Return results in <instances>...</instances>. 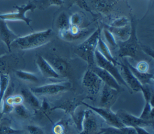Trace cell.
I'll list each match as a JSON object with an SVG mask.
<instances>
[{
	"mask_svg": "<svg viewBox=\"0 0 154 134\" xmlns=\"http://www.w3.org/2000/svg\"><path fill=\"white\" fill-rule=\"evenodd\" d=\"M72 84L69 81L46 84L44 85L31 88V91L38 96H53L70 90Z\"/></svg>",
	"mask_w": 154,
	"mask_h": 134,
	"instance_id": "5b68a950",
	"label": "cell"
},
{
	"mask_svg": "<svg viewBox=\"0 0 154 134\" xmlns=\"http://www.w3.org/2000/svg\"><path fill=\"white\" fill-rule=\"evenodd\" d=\"M69 21L70 25L81 27L82 17L78 13H75L70 16V17L69 18Z\"/></svg>",
	"mask_w": 154,
	"mask_h": 134,
	"instance_id": "e575fe53",
	"label": "cell"
},
{
	"mask_svg": "<svg viewBox=\"0 0 154 134\" xmlns=\"http://www.w3.org/2000/svg\"><path fill=\"white\" fill-rule=\"evenodd\" d=\"M96 49L105 59H106L116 65H119V62H118L117 59L112 56L109 50V48L105 43V42L102 40L101 36H100L98 39Z\"/></svg>",
	"mask_w": 154,
	"mask_h": 134,
	"instance_id": "603a6c76",
	"label": "cell"
},
{
	"mask_svg": "<svg viewBox=\"0 0 154 134\" xmlns=\"http://www.w3.org/2000/svg\"><path fill=\"white\" fill-rule=\"evenodd\" d=\"M122 134H137L134 127L129 126H123L120 128Z\"/></svg>",
	"mask_w": 154,
	"mask_h": 134,
	"instance_id": "b9f144b4",
	"label": "cell"
},
{
	"mask_svg": "<svg viewBox=\"0 0 154 134\" xmlns=\"http://www.w3.org/2000/svg\"><path fill=\"white\" fill-rule=\"evenodd\" d=\"M98 129L99 123L96 114L90 109L85 110L82 130L78 134H96Z\"/></svg>",
	"mask_w": 154,
	"mask_h": 134,
	"instance_id": "30bf717a",
	"label": "cell"
},
{
	"mask_svg": "<svg viewBox=\"0 0 154 134\" xmlns=\"http://www.w3.org/2000/svg\"><path fill=\"white\" fill-rule=\"evenodd\" d=\"M102 133H103L102 130H100L99 132H97L96 134H102Z\"/></svg>",
	"mask_w": 154,
	"mask_h": 134,
	"instance_id": "f6af8a7d",
	"label": "cell"
},
{
	"mask_svg": "<svg viewBox=\"0 0 154 134\" xmlns=\"http://www.w3.org/2000/svg\"><path fill=\"white\" fill-rule=\"evenodd\" d=\"M134 128L136 130L137 134H151L143 127H135Z\"/></svg>",
	"mask_w": 154,
	"mask_h": 134,
	"instance_id": "7bdbcfd3",
	"label": "cell"
},
{
	"mask_svg": "<svg viewBox=\"0 0 154 134\" xmlns=\"http://www.w3.org/2000/svg\"><path fill=\"white\" fill-rule=\"evenodd\" d=\"M52 35V30L47 29L19 37L11 43V49L15 47L23 50L35 49L49 42Z\"/></svg>",
	"mask_w": 154,
	"mask_h": 134,
	"instance_id": "6da1fadb",
	"label": "cell"
},
{
	"mask_svg": "<svg viewBox=\"0 0 154 134\" xmlns=\"http://www.w3.org/2000/svg\"><path fill=\"white\" fill-rule=\"evenodd\" d=\"M45 58L51 64L60 76H65L67 74L69 67L67 63L64 59L56 56H49Z\"/></svg>",
	"mask_w": 154,
	"mask_h": 134,
	"instance_id": "ac0fdd59",
	"label": "cell"
},
{
	"mask_svg": "<svg viewBox=\"0 0 154 134\" xmlns=\"http://www.w3.org/2000/svg\"><path fill=\"white\" fill-rule=\"evenodd\" d=\"M116 114L125 126L144 127L153 124V121L142 120L139 117H136L123 109H119Z\"/></svg>",
	"mask_w": 154,
	"mask_h": 134,
	"instance_id": "9c48e42d",
	"label": "cell"
},
{
	"mask_svg": "<svg viewBox=\"0 0 154 134\" xmlns=\"http://www.w3.org/2000/svg\"><path fill=\"white\" fill-rule=\"evenodd\" d=\"M17 62V57L12 53L4 54L0 56V74H8L14 68Z\"/></svg>",
	"mask_w": 154,
	"mask_h": 134,
	"instance_id": "e0dca14e",
	"label": "cell"
},
{
	"mask_svg": "<svg viewBox=\"0 0 154 134\" xmlns=\"http://www.w3.org/2000/svg\"><path fill=\"white\" fill-rule=\"evenodd\" d=\"M77 108L76 110L73 112V113L71 115L72 120L73 121V123H75L76 129L78 130V131H81L82 130V123L84 118V114H85V110L84 109H79V108Z\"/></svg>",
	"mask_w": 154,
	"mask_h": 134,
	"instance_id": "4316f807",
	"label": "cell"
},
{
	"mask_svg": "<svg viewBox=\"0 0 154 134\" xmlns=\"http://www.w3.org/2000/svg\"><path fill=\"white\" fill-rule=\"evenodd\" d=\"M90 69H91L99 77L103 84L108 85L112 88H114L118 91H120L121 85L117 82L116 79L108 72L97 65H94Z\"/></svg>",
	"mask_w": 154,
	"mask_h": 134,
	"instance_id": "5bb4252c",
	"label": "cell"
},
{
	"mask_svg": "<svg viewBox=\"0 0 154 134\" xmlns=\"http://www.w3.org/2000/svg\"><path fill=\"white\" fill-rule=\"evenodd\" d=\"M82 102L83 101H79V100L75 99L73 100H69L67 101H64V102L58 105L51 108V111L61 109L64 111L65 112L71 115L77 108L82 105Z\"/></svg>",
	"mask_w": 154,
	"mask_h": 134,
	"instance_id": "44dd1931",
	"label": "cell"
},
{
	"mask_svg": "<svg viewBox=\"0 0 154 134\" xmlns=\"http://www.w3.org/2000/svg\"><path fill=\"white\" fill-rule=\"evenodd\" d=\"M119 65L120 67V70H119V72L121 76L126 83L129 90L134 92L140 91L142 85L134 76L126 62L125 64L119 63Z\"/></svg>",
	"mask_w": 154,
	"mask_h": 134,
	"instance_id": "8fae6325",
	"label": "cell"
},
{
	"mask_svg": "<svg viewBox=\"0 0 154 134\" xmlns=\"http://www.w3.org/2000/svg\"><path fill=\"white\" fill-rule=\"evenodd\" d=\"M135 68L139 72L143 73H147L149 72V65L148 62L146 61H139L136 67Z\"/></svg>",
	"mask_w": 154,
	"mask_h": 134,
	"instance_id": "74e56055",
	"label": "cell"
},
{
	"mask_svg": "<svg viewBox=\"0 0 154 134\" xmlns=\"http://www.w3.org/2000/svg\"><path fill=\"white\" fill-rule=\"evenodd\" d=\"M100 29L98 28L75 49V54L86 62L88 69L96 65L94 53L96 50L98 39L100 36Z\"/></svg>",
	"mask_w": 154,
	"mask_h": 134,
	"instance_id": "7a4b0ae2",
	"label": "cell"
},
{
	"mask_svg": "<svg viewBox=\"0 0 154 134\" xmlns=\"http://www.w3.org/2000/svg\"><path fill=\"white\" fill-rule=\"evenodd\" d=\"M141 49L146 53H147V55H150L151 57L153 58V50L149 47H146V46H141Z\"/></svg>",
	"mask_w": 154,
	"mask_h": 134,
	"instance_id": "ee69618b",
	"label": "cell"
},
{
	"mask_svg": "<svg viewBox=\"0 0 154 134\" xmlns=\"http://www.w3.org/2000/svg\"><path fill=\"white\" fill-rule=\"evenodd\" d=\"M94 61L96 65L108 72L116 79V80L120 85H123L128 89L126 83L121 76L119 69L117 68V65L113 64L112 62L105 59L97 49L94 53Z\"/></svg>",
	"mask_w": 154,
	"mask_h": 134,
	"instance_id": "ba28073f",
	"label": "cell"
},
{
	"mask_svg": "<svg viewBox=\"0 0 154 134\" xmlns=\"http://www.w3.org/2000/svg\"><path fill=\"white\" fill-rule=\"evenodd\" d=\"M51 108H50L49 103H48L45 100H43V102L41 103L40 108V109H39L37 112H39V111H40V112H42V114H43L44 115H45L49 118L48 116L47 115V114H48L49 111H51Z\"/></svg>",
	"mask_w": 154,
	"mask_h": 134,
	"instance_id": "ab89813d",
	"label": "cell"
},
{
	"mask_svg": "<svg viewBox=\"0 0 154 134\" xmlns=\"http://www.w3.org/2000/svg\"><path fill=\"white\" fill-rule=\"evenodd\" d=\"M82 105L94 111L110 126L116 128H121L125 126L119 118L116 113L112 112L111 109L91 106L84 101L82 102Z\"/></svg>",
	"mask_w": 154,
	"mask_h": 134,
	"instance_id": "8992f818",
	"label": "cell"
},
{
	"mask_svg": "<svg viewBox=\"0 0 154 134\" xmlns=\"http://www.w3.org/2000/svg\"><path fill=\"white\" fill-rule=\"evenodd\" d=\"M10 84L8 74H0V118H1V105L5 93Z\"/></svg>",
	"mask_w": 154,
	"mask_h": 134,
	"instance_id": "d4e9b609",
	"label": "cell"
},
{
	"mask_svg": "<svg viewBox=\"0 0 154 134\" xmlns=\"http://www.w3.org/2000/svg\"><path fill=\"white\" fill-rule=\"evenodd\" d=\"M125 62L127 64L129 69L131 70L134 76L140 82V83L143 85H150L153 82V74L150 73L149 72L143 73L138 71L134 66L131 64L126 59L125 60Z\"/></svg>",
	"mask_w": 154,
	"mask_h": 134,
	"instance_id": "ffe728a7",
	"label": "cell"
},
{
	"mask_svg": "<svg viewBox=\"0 0 154 134\" xmlns=\"http://www.w3.org/2000/svg\"><path fill=\"white\" fill-rule=\"evenodd\" d=\"M105 28L108 29L114 37L116 36L118 37L120 40V41H125L127 40L131 32V26L130 23L123 27H112L109 25H106Z\"/></svg>",
	"mask_w": 154,
	"mask_h": 134,
	"instance_id": "7402d4cb",
	"label": "cell"
},
{
	"mask_svg": "<svg viewBox=\"0 0 154 134\" xmlns=\"http://www.w3.org/2000/svg\"><path fill=\"white\" fill-rule=\"evenodd\" d=\"M139 117L142 120L153 121V105L150 102H145L143 109Z\"/></svg>",
	"mask_w": 154,
	"mask_h": 134,
	"instance_id": "f1b7e54d",
	"label": "cell"
},
{
	"mask_svg": "<svg viewBox=\"0 0 154 134\" xmlns=\"http://www.w3.org/2000/svg\"><path fill=\"white\" fill-rule=\"evenodd\" d=\"M102 134H122L120 130V128H116L114 127H108L105 128H102Z\"/></svg>",
	"mask_w": 154,
	"mask_h": 134,
	"instance_id": "60d3db41",
	"label": "cell"
},
{
	"mask_svg": "<svg viewBox=\"0 0 154 134\" xmlns=\"http://www.w3.org/2000/svg\"><path fill=\"white\" fill-rule=\"evenodd\" d=\"M58 31L67 29L70 26L69 17L64 13H61L58 17L57 21Z\"/></svg>",
	"mask_w": 154,
	"mask_h": 134,
	"instance_id": "4dcf8cb0",
	"label": "cell"
},
{
	"mask_svg": "<svg viewBox=\"0 0 154 134\" xmlns=\"http://www.w3.org/2000/svg\"><path fill=\"white\" fill-rule=\"evenodd\" d=\"M140 91H141L145 102H150L153 105V93L149 87V85H143Z\"/></svg>",
	"mask_w": 154,
	"mask_h": 134,
	"instance_id": "f546056e",
	"label": "cell"
},
{
	"mask_svg": "<svg viewBox=\"0 0 154 134\" xmlns=\"http://www.w3.org/2000/svg\"><path fill=\"white\" fill-rule=\"evenodd\" d=\"M21 96L23 99V102H25L35 111L37 112L40 109L42 102L31 90L22 88L21 89Z\"/></svg>",
	"mask_w": 154,
	"mask_h": 134,
	"instance_id": "d6986e66",
	"label": "cell"
},
{
	"mask_svg": "<svg viewBox=\"0 0 154 134\" xmlns=\"http://www.w3.org/2000/svg\"><path fill=\"white\" fill-rule=\"evenodd\" d=\"M131 32L129 38L125 41L117 43L118 55L120 58H135L137 55L140 44L136 34V25L135 21L132 19L131 22Z\"/></svg>",
	"mask_w": 154,
	"mask_h": 134,
	"instance_id": "3957f363",
	"label": "cell"
},
{
	"mask_svg": "<svg viewBox=\"0 0 154 134\" xmlns=\"http://www.w3.org/2000/svg\"><path fill=\"white\" fill-rule=\"evenodd\" d=\"M19 36L10 29L6 21L0 20V40L6 45L8 50L11 52V43Z\"/></svg>",
	"mask_w": 154,
	"mask_h": 134,
	"instance_id": "9a60e30c",
	"label": "cell"
},
{
	"mask_svg": "<svg viewBox=\"0 0 154 134\" xmlns=\"http://www.w3.org/2000/svg\"><path fill=\"white\" fill-rule=\"evenodd\" d=\"M35 62L38 70L43 77L49 79H57L60 77L51 64L42 55H38L37 56Z\"/></svg>",
	"mask_w": 154,
	"mask_h": 134,
	"instance_id": "4fadbf2b",
	"label": "cell"
},
{
	"mask_svg": "<svg viewBox=\"0 0 154 134\" xmlns=\"http://www.w3.org/2000/svg\"><path fill=\"white\" fill-rule=\"evenodd\" d=\"M100 94V107L111 109L117 101L120 91L112 88L105 84H103Z\"/></svg>",
	"mask_w": 154,
	"mask_h": 134,
	"instance_id": "7c38bea8",
	"label": "cell"
},
{
	"mask_svg": "<svg viewBox=\"0 0 154 134\" xmlns=\"http://www.w3.org/2000/svg\"><path fill=\"white\" fill-rule=\"evenodd\" d=\"M27 131L29 134H45L43 130L40 127L35 125L28 126Z\"/></svg>",
	"mask_w": 154,
	"mask_h": 134,
	"instance_id": "f35d334b",
	"label": "cell"
},
{
	"mask_svg": "<svg viewBox=\"0 0 154 134\" xmlns=\"http://www.w3.org/2000/svg\"><path fill=\"white\" fill-rule=\"evenodd\" d=\"M16 9V11L7 13L0 14V20H11V21H23L27 25H30V22L32 20L26 16V13L29 11H34L35 6L32 1L28 2L25 5L21 6L16 5L14 7Z\"/></svg>",
	"mask_w": 154,
	"mask_h": 134,
	"instance_id": "277c9868",
	"label": "cell"
},
{
	"mask_svg": "<svg viewBox=\"0 0 154 134\" xmlns=\"http://www.w3.org/2000/svg\"><path fill=\"white\" fill-rule=\"evenodd\" d=\"M22 130L16 129L12 127L10 121L8 119H3L0 122V134H23Z\"/></svg>",
	"mask_w": 154,
	"mask_h": 134,
	"instance_id": "484cf974",
	"label": "cell"
},
{
	"mask_svg": "<svg viewBox=\"0 0 154 134\" xmlns=\"http://www.w3.org/2000/svg\"><path fill=\"white\" fill-rule=\"evenodd\" d=\"M15 74L18 78L24 81L29 82H37L38 81L37 76L34 73L31 72H28L22 70H16Z\"/></svg>",
	"mask_w": 154,
	"mask_h": 134,
	"instance_id": "83f0119b",
	"label": "cell"
},
{
	"mask_svg": "<svg viewBox=\"0 0 154 134\" xmlns=\"http://www.w3.org/2000/svg\"><path fill=\"white\" fill-rule=\"evenodd\" d=\"M130 23L129 19L125 16L119 17L114 20L110 24L109 26L112 27H123L126 26Z\"/></svg>",
	"mask_w": 154,
	"mask_h": 134,
	"instance_id": "836d02e7",
	"label": "cell"
},
{
	"mask_svg": "<svg viewBox=\"0 0 154 134\" xmlns=\"http://www.w3.org/2000/svg\"><path fill=\"white\" fill-rule=\"evenodd\" d=\"M103 32L107 43L112 47H117V43L116 41L114 35L106 28L103 29Z\"/></svg>",
	"mask_w": 154,
	"mask_h": 134,
	"instance_id": "d6a6232c",
	"label": "cell"
},
{
	"mask_svg": "<svg viewBox=\"0 0 154 134\" xmlns=\"http://www.w3.org/2000/svg\"><path fill=\"white\" fill-rule=\"evenodd\" d=\"M13 111L17 115L23 118H27L30 116L29 111L22 103L14 106Z\"/></svg>",
	"mask_w": 154,
	"mask_h": 134,
	"instance_id": "1f68e13d",
	"label": "cell"
},
{
	"mask_svg": "<svg viewBox=\"0 0 154 134\" xmlns=\"http://www.w3.org/2000/svg\"><path fill=\"white\" fill-rule=\"evenodd\" d=\"M65 1L67 2V4H75L76 5L79 6L80 8L85 10L88 12H90V13H92L85 0H65Z\"/></svg>",
	"mask_w": 154,
	"mask_h": 134,
	"instance_id": "8d00e7d4",
	"label": "cell"
},
{
	"mask_svg": "<svg viewBox=\"0 0 154 134\" xmlns=\"http://www.w3.org/2000/svg\"><path fill=\"white\" fill-rule=\"evenodd\" d=\"M58 33L63 40L71 41L81 37L84 32L81 27L70 25L67 29L58 31Z\"/></svg>",
	"mask_w": 154,
	"mask_h": 134,
	"instance_id": "2e32d148",
	"label": "cell"
},
{
	"mask_svg": "<svg viewBox=\"0 0 154 134\" xmlns=\"http://www.w3.org/2000/svg\"><path fill=\"white\" fill-rule=\"evenodd\" d=\"M31 1L35 6V8L40 10H45L51 6H58L63 4V0H33Z\"/></svg>",
	"mask_w": 154,
	"mask_h": 134,
	"instance_id": "cb8c5ba5",
	"label": "cell"
},
{
	"mask_svg": "<svg viewBox=\"0 0 154 134\" xmlns=\"http://www.w3.org/2000/svg\"><path fill=\"white\" fill-rule=\"evenodd\" d=\"M66 132V124L64 121L60 120L53 127L54 134H65Z\"/></svg>",
	"mask_w": 154,
	"mask_h": 134,
	"instance_id": "d590c367",
	"label": "cell"
},
{
	"mask_svg": "<svg viewBox=\"0 0 154 134\" xmlns=\"http://www.w3.org/2000/svg\"><path fill=\"white\" fill-rule=\"evenodd\" d=\"M103 82L99 77L90 69L85 70L82 78V85L92 96H95L100 91Z\"/></svg>",
	"mask_w": 154,
	"mask_h": 134,
	"instance_id": "52a82bcc",
	"label": "cell"
}]
</instances>
